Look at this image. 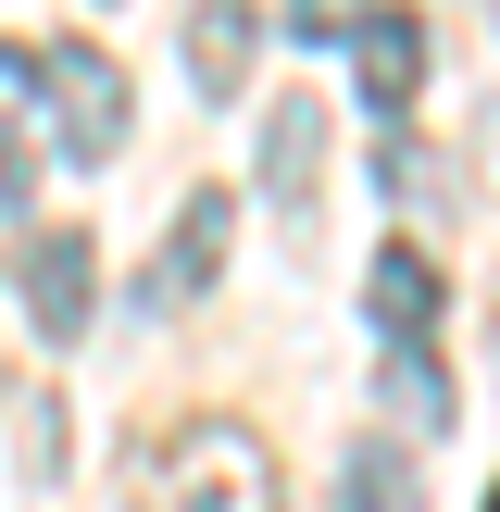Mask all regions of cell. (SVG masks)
<instances>
[{"label":"cell","instance_id":"cell-11","mask_svg":"<svg viewBox=\"0 0 500 512\" xmlns=\"http://www.w3.org/2000/svg\"><path fill=\"white\" fill-rule=\"evenodd\" d=\"M375 175H388V188H400V200H438V188H450V150H425V138H413V125H400V138H388V150H375Z\"/></svg>","mask_w":500,"mask_h":512},{"label":"cell","instance_id":"cell-1","mask_svg":"<svg viewBox=\"0 0 500 512\" xmlns=\"http://www.w3.org/2000/svg\"><path fill=\"white\" fill-rule=\"evenodd\" d=\"M138 512H275V450L250 425L200 413L163 450H138Z\"/></svg>","mask_w":500,"mask_h":512},{"label":"cell","instance_id":"cell-5","mask_svg":"<svg viewBox=\"0 0 500 512\" xmlns=\"http://www.w3.org/2000/svg\"><path fill=\"white\" fill-rule=\"evenodd\" d=\"M225 238H238V188H188V200H175V238H163V263H150V288H138V300H163V313H188V300L213 288Z\"/></svg>","mask_w":500,"mask_h":512},{"label":"cell","instance_id":"cell-8","mask_svg":"<svg viewBox=\"0 0 500 512\" xmlns=\"http://www.w3.org/2000/svg\"><path fill=\"white\" fill-rule=\"evenodd\" d=\"M313 163H325V100L288 88V100L263 113V200H275V213H300V200H313Z\"/></svg>","mask_w":500,"mask_h":512},{"label":"cell","instance_id":"cell-15","mask_svg":"<svg viewBox=\"0 0 500 512\" xmlns=\"http://www.w3.org/2000/svg\"><path fill=\"white\" fill-rule=\"evenodd\" d=\"M488 512H500V500H488Z\"/></svg>","mask_w":500,"mask_h":512},{"label":"cell","instance_id":"cell-14","mask_svg":"<svg viewBox=\"0 0 500 512\" xmlns=\"http://www.w3.org/2000/svg\"><path fill=\"white\" fill-rule=\"evenodd\" d=\"M13 200H25V163H13V150H0V213H13Z\"/></svg>","mask_w":500,"mask_h":512},{"label":"cell","instance_id":"cell-6","mask_svg":"<svg viewBox=\"0 0 500 512\" xmlns=\"http://www.w3.org/2000/svg\"><path fill=\"white\" fill-rule=\"evenodd\" d=\"M363 313L388 325V350H413L425 325L450 313V288H438V263H425L413 238H388V250H375V263H363Z\"/></svg>","mask_w":500,"mask_h":512},{"label":"cell","instance_id":"cell-10","mask_svg":"<svg viewBox=\"0 0 500 512\" xmlns=\"http://www.w3.org/2000/svg\"><path fill=\"white\" fill-rule=\"evenodd\" d=\"M375 388H388V413L400 425H450V388H438V350H388V375H375Z\"/></svg>","mask_w":500,"mask_h":512},{"label":"cell","instance_id":"cell-7","mask_svg":"<svg viewBox=\"0 0 500 512\" xmlns=\"http://www.w3.org/2000/svg\"><path fill=\"white\" fill-rule=\"evenodd\" d=\"M250 50H263V13H250V0H188V88L200 100H238Z\"/></svg>","mask_w":500,"mask_h":512},{"label":"cell","instance_id":"cell-13","mask_svg":"<svg viewBox=\"0 0 500 512\" xmlns=\"http://www.w3.org/2000/svg\"><path fill=\"white\" fill-rule=\"evenodd\" d=\"M363 25V0H288V38H350Z\"/></svg>","mask_w":500,"mask_h":512},{"label":"cell","instance_id":"cell-9","mask_svg":"<svg viewBox=\"0 0 500 512\" xmlns=\"http://www.w3.org/2000/svg\"><path fill=\"white\" fill-rule=\"evenodd\" d=\"M338 512H425V475L400 438H350L338 450Z\"/></svg>","mask_w":500,"mask_h":512},{"label":"cell","instance_id":"cell-12","mask_svg":"<svg viewBox=\"0 0 500 512\" xmlns=\"http://www.w3.org/2000/svg\"><path fill=\"white\" fill-rule=\"evenodd\" d=\"M25 475H63V400H25Z\"/></svg>","mask_w":500,"mask_h":512},{"label":"cell","instance_id":"cell-3","mask_svg":"<svg viewBox=\"0 0 500 512\" xmlns=\"http://www.w3.org/2000/svg\"><path fill=\"white\" fill-rule=\"evenodd\" d=\"M88 275H100L88 225H50V238H25V275H13V288H25V325H38L50 350H75V338H88V300H100Z\"/></svg>","mask_w":500,"mask_h":512},{"label":"cell","instance_id":"cell-2","mask_svg":"<svg viewBox=\"0 0 500 512\" xmlns=\"http://www.w3.org/2000/svg\"><path fill=\"white\" fill-rule=\"evenodd\" d=\"M25 88H38V125H50L63 163H113V150H125V63H113V50L50 38L38 63H25Z\"/></svg>","mask_w":500,"mask_h":512},{"label":"cell","instance_id":"cell-4","mask_svg":"<svg viewBox=\"0 0 500 512\" xmlns=\"http://www.w3.org/2000/svg\"><path fill=\"white\" fill-rule=\"evenodd\" d=\"M350 88H363V113H413L425 88V13H400V0H363V25H350Z\"/></svg>","mask_w":500,"mask_h":512}]
</instances>
